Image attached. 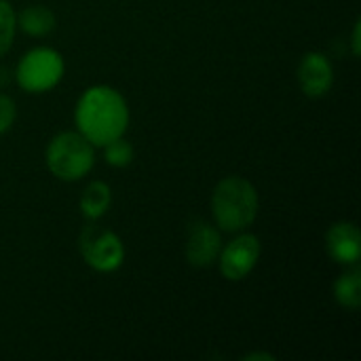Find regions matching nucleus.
Masks as SVG:
<instances>
[{
	"instance_id": "1",
	"label": "nucleus",
	"mask_w": 361,
	"mask_h": 361,
	"mask_svg": "<svg viewBox=\"0 0 361 361\" xmlns=\"http://www.w3.org/2000/svg\"><path fill=\"white\" fill-rule=\"evenodd\" d=\"M129 123V110L118 91L112 87L87 89L76 106V125L93 146H106L121 137Z\"/></svg>"
},
{
	"instance_id": "2",
	"label": "nucleus",
	"mask_w": 361,
	"mask_h": 361,
	"mask_svg": "<svg viewBox=\"0 0 361 361\" xmlns=\"http://www.w3.org/2000/svg\"><path fill=\"white\" fill-rule=\"evenodd\" d=\"M212 209L218 226L226 233H237L247 228L258 216V195L256 188L239 178H224L212 197Z\"/></svg>"
},
{
	"instance_id": "3",
	"label": "nucleus",
	"mask_w": 361,
	"mask_h": 361,
	"mask_svg": "<svg viewBox=\"0 0 361 361\" xmlns=\"http://www.w3.org/2000/svg\"><path fill=\"white\" fill-rule=\"evenodd\" d=\"M95 157L91 142L82 133L66 131L55 135L47 148V165L51 173L59 180L74 182L89 173Z\"/></svg>"
},
{
	"instance_id": "4",
	"label": "nucleus",
	"mask_w": 361,
	"mask_h": 361,
	"mask_svg": "<svg viewBox=\"0 0 361 361\" xmlns=\"http://www.w3.org/2000/svg\"><path fill=\"white\" fill-rule=\"evenodd\" d=\"M63 76V59L53 49H34L17 66V82L23 91L42 93L53 89Z\"/></svg>"
},
{
	"instance_id": "5",
	"label": "nucleus",
	"mask_w": 361,
	"mask_h": 361,
	"mask_svg": "<svg viewBox=\"0 0 361 361\" xmlns=\"http://www.w3.org/2000/svg\"><path fill=\"white\" fill-rule=\"evenodd\" d=\"M78 243H80V254L85 262L99 273H112L123 264V258H125L123 243L114 233L106 228H99L93 224L85 226Z\"/></svg>"
},
{
	"instance_id": "6",
	"label": "nucleus",
	"mask_w": 361,
	"mask_h": 361,
	"mask_svg": "<svg viewBox=\"0 0 361 361\" xmlns=\"http://www.w3.org/2000/svg\"><path fill=\"white\" fill-rule=\"evenodd\" d=\"M260 258V241L256 235H241L226 245L220 256V271L228 281H241L250 275Z\"/></svg>"
},
{
	"instance_id": "7",
	"label": "nucleus",
	"mask_w": 361,
	"mask_h": 361,
	"mask_svg": "<svg viewBox=\"0 0 361 361\" xmlns=\"http://www.w3.org/2000/svg\"><path fill=\"white\" fill-rule=\"evenodd\" d=\"M298 82L309 97H322L334 82L332 63L324 53H307L298 66Z\"/></svg>"
},
{
	"instance_id": "8",
	"label": "nucleus",
	"mask_w": 361,
	"mask_h": 361,
	"mask_svg": "<svg viewBox=\"0 0 361 361\" xmlns=\"http://www.w3.org/2000/svg\"><path fill=\"white\" fill-rule=\"evenodd\" d=\"M222 250L220 233L207 222H197L190 228V237L186 243V258L192 267H212Z\"/></svg>"
},
{
	"instance_id": "9",
	"label": "nucleus",
	"mask_w": 361,
	"mask_h": 361,
	"mask_svg": "<svg viewBox=\"0 0 361 361\" xmlns=\"http://www.w3.org/2000/svg\"><path fill=\"white\" fill-rule=\"evenodd\" d=\"M330 256L341 264H355L361 254L360 228L353 222H336L326 235Z\"/></svg>"
},
{
	"instance_id": "10",
	"label": "nucleus",
	"mask_w": 361,
	"mask_h": 361,
	"mask_svg": "<svg viewBox=\"0 0 361 361\" xmlns=\"http://www.w3.org/2000/svg\"><path fill=\"white\" fill-rule=\"evenodd\" d=\"M112 195H110V186L104 182H91L82 195H80V209L82 216L87 220H97L106 214V209L110 207Z\"/></svg>"
},
{
	"instance_id": "11",
	"label": "nucleus",
	"mask_w": 361,
	"mask_h": 361,
	"mask_svg": "<svg viewBox=\"0 0 361 361\" xmlns=\"http://www.w3.org/2000/svg\"><path fill=\"white\" fill-rule=\"evenodd\" d=\"M17 23L30 36H47L55 27V15L47 6L32 4V6H27V8H23L19 13Z\"/></svg>"
},
{
	"instance_id": "12",
	"label": "nucleus",
	"mask_w": 361,
	"mask_h": 361,
	"mask_svg": "<svg viewBox=\"0 0 361 361\" xmlns=\"http://www.w3.org/2000/svg\"><path fill=\"white\" fill-rule=\"evenodd\" d=\"M334 296L341 307L345 309H360L361 305V271L353 267L349 273L341 275V279L334 286Z\"/></svg>"
},
{
	"instance_id": "13",
	"label": "nucleus",
	"mask_w": 361,
	"mask_h": 361,
	"mask_svg": "<svg viewBox=\"0 0 361 361\" xmlns=\"http://www.w3.org/2000/svg\"><path fill=\"white\" fill-rule=\"evenodd\" d=\"M104 148H106L104 150L106 163L112 165V167H127L133 161V146L129 142H125L123 137H116V140L108 142Z\"/></svg>"
},
{
	"instance_id": "14",
	"label": "nucleus",
	"mask_w": 361,
	"mask_h": 361,
	"mask_svg": "<svg viewBox=\"0 0 361 361\" xmlns=\"http://www.w3.org/2000/svg\"><path fill=\"white\" fill-rule=\"evenodd\" d=\"M15 25H17V19H15L11 4L6 0H0V55H4L11 49Z\"/></svg>"
},
{
	"instance_id": "15",
	"label": "nucleus",
	"mask_w": 361,
	"mask_h": 361,
	"mask_svg": "<svg viewBox=\"0 0 361 361\" xmlns=\"http://www.w3.org/2000/svg\"><path fill=\"white\" fill-rule=\"evenodd\" d=\"M15 114H17L15 102L11 97H6V95H0V135L11 129V125L15 121Z\"/></svg>"
},
{
	"instance_id": "16",
	"label": "nucleus",
	"mask_w": 361,
	"mask_h": 361,
	"mask_svg": "<svg viewBox=\"0 0 361 361\" xmlns=\"http://www.w3.org/2000/svg\"><path fill=\"white\" fill-rule=\"evenodd\" d=\"M360 30H361V21L355 23V30H353V55H360L361 51V44H360Z\"/></svg>"
},
{
	"instance_id": "17",
	"label": "nucleus",
	"mask_w": 361,
	"mask_h": 361,
	"mask_svg": "<svg viewBox=\"0 0 361 361\" xmlns=\"http://www.w3.org/2000/svg\"><path fill=\"white\" fill-rule=\"evenodd\" d=\"M243 360H245V361H256V360L273 361V360H275V357H273V355H269V353H252V355H245Z\"/></svg>"
},
{
	"instance_id": "18",
	"label": "nucleus",
	"mask_w": 361,
	"mask_h": 361,
	"mask_svg": "<svg viewBox=\"0 0 361 361\" xmlns=\"http://www.w3.org/2000/svg\"><path fill=\"white\" fill-rule=\"evenodd\" d=\"M8 80H11V72H8L6 68H2V66H0V87L8 85Z\"/></svg>"
}]
</instances>
